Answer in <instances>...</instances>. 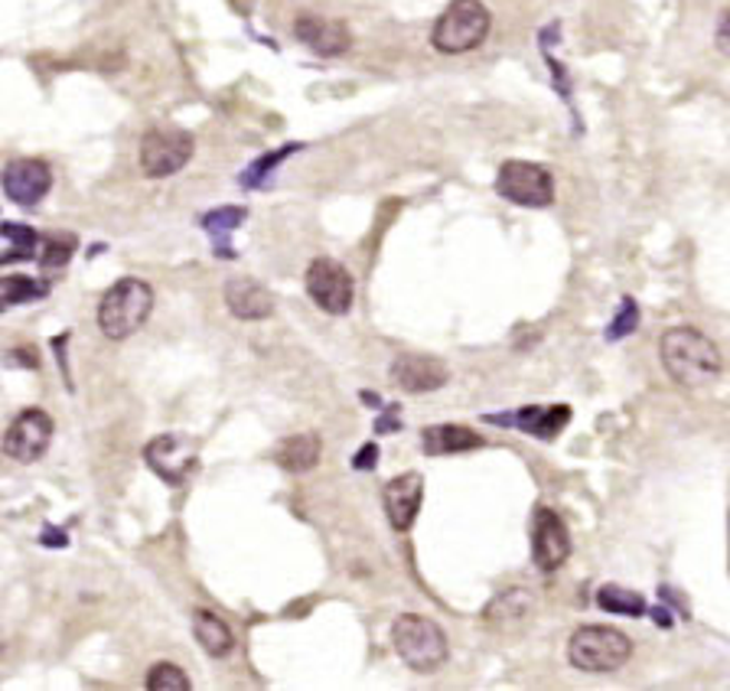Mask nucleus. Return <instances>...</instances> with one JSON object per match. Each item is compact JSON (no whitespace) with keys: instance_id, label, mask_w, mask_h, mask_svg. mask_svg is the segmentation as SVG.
I'll list each match as a JSON object with an SVG mask.
<instances>
[{"instance_id":"obj_1","label":"nucleus","mask_w":730,"mask_h":691,"mask_svg":"<svg viewBox=\"0 0 730 691\" xmlns=\"http://www.w3.org/2000/svg\"><path fill=\"white\" fill-rule=\"evenodd\" d=\"M659 356L669 378L682 388H704L724 369V356L714 339L694 326H672L659 343Z\"/></svg>"},{"instance_id":"obj_2","label":"nucleus","mask_w":730,"mask_h":691,"mask_svg":"<svg viewBox=\"0 0 730 691\" xmlns=\"http://www.w3.org/2000/svg\"><path fill=\"white\" fill-rule=\"evenodd\" d=\"M154 310V290L140 277H121L98 304V326L108 339H128Z\"/></svg>"},{"instance_id":"obj_3","label":"nucleus","mask_w":730,"mask_h":691,"mask_svg":"<svg viewBox=\"0 0 730 691\" xmlns=\"http://www.w3.org/2000/svg\"><path fill=\"white\" fill-rule=\"evenodd\" d=\"M633 655V640L616 626H581L568 640V659L578 672L610 675Z\"/></svg>"},{"instance_id":"obj_4","label":"nucleus","mask_w":730,"mask_h":691,"mask_svg":"<svg viewBox=\"0 0 730 691\" xmlns=\"http://www.w3.org/2000/svg\"><path fill=\"white\" fill-rule=\"evenodd\" d=\"M392 643L395 652L402 655V662L411 672L431 675L447 662V636L444 630L417 613H402L392 626Z\"/></svg>"},{"instance_id":"obj_5","label":"nucleus","mask_w":730,"mask_h":691,"mask_svg":"<svg viewBox=\"0 0 730 691\" xmlns=\"http://www.w3.org/2000/svg\"><path fill=\"white\" fill-rule=\"evenodd\" d=\"M493 17L483 7V0H454L434 23L431 30V43L437 52L460 56L470 49L483 47V40L490 37Z\"/></svg>"},{"instance_id":"obj_6","label":"nucleus","mask_w":730,"mask_h":691,"mask_svg":"<svg viewBox=\"0 0 730 691\" xmlns=\"http://www.w3.org/2000/svg\"><path fill=\"white\" fill-rule=\"evenodd\" d=\"M193 160V135L182 128H150L140 140V170L150 180L174 177Z\"/></svg>"},{"instance_id":"obj_7","label":"nucleus","mask_w":730,"mask_h":691,"mask_svg":"<svg viewBox=\"0 0 730 691\" xmlns=\"http://www.w3.org/2000/svg\"><path fill=\"white\" fill-rule=\"evenodd\" d=\"M496 193L502 199L525 206V209H545L554 203V180L545 167L529 160H505L496 177Z\"/></svg>"},{"instance_id":"obj_8","label":"nucleus","mask_w":730,"mask_h":691,"mask_svg":"<svg viewBox=\"0 0 730 691\" xmlns=\"http://www.w3.org/2000/svg\"><path fill=\"white\" fill-rule=\"evenodd\" d=\"M307 294H310V300L317 304L323 314L343 317V314H349V307H353L356 284H353V275H349L339 261L317 258V261H310V268H307Z\"/></svg>"},{"instance_id":"obj_9","label":"nucleus","mask_w":730,"mask_h":691,"mask_svg":"<svg viewBox=\"0 0 730 691\" xmlns=\"http://www.w3.org/2000/svg\"><path fill=\"white\" fill-rule=\"evenodd\" d=\"M52 417L43 408H27L13 417V424L3 434V454L13 457L17 463H37L49 451L52 441Z\"/></svg>"},{"instance_id":"obj_10","label":"nucleus","mask_w":730,"mask_h":691,"mask_svg":"<svg viewBox=\"0 0 730 691\" xmlns=\"http://www.w3.org/2000/svg\"><path fill=\"white\" fill-rule=\"evenodd\" d=\"M0 186L7 193L10 203L17 206H37L46 193L52 189V170L46 160L37 157H20V160H10L0 174Z\"/></svg>"},{"instance_id":"obj_11","label":"nucleus","mask_w":730,"mask_h":691,"mask_svg":"<svg viewBox=\"0 0 730 691\" xmlns=\"http://www.w3.org/2000/svg\"><path fill=\"white\" fill-rule=\"evenodd\" d=\"M532 557L542 571H558L571 557V532L554 509L542 506L532 519Z\"/></svg>"},{"instance_id":"obj_12","label":"nucleus","mask_w":730,"mask_h":691,"mask_svg":"<svg viewBox=\"0 0 730 691\" xmlns=\"http://www.w3.org/2000/svg\"><path fill=\"white\" fill-rule=\"evenodd\" d=\"M144 457L160 480H167L170 486H180L186 473L196 466V444H189L186 437H177V434H164L147 444Z\"/></svg>"},{"instance_id":"obj_13","label":"nucleus","mask_w":730,"mask_h":691,"mask_svg":"<svg viewBox=\"0 0 730 691\" xmlns=\"http://www.w3.org/2000/svg\"><path fill=\"white\" fill-rule=\"evenodd\" d=\"M382 503H385V515L392 522L395 532H411V525L417 522V512L424 503V480L421 473H402L395 476L385 493H382Z\"/></svg>"},{"instance_id":"obj_14","label":"nucleus","mask_w":730,"mask_h":691,"mask_svg":"<svg viewBox=\"0 0 730 691\" xmlns=\"http://www.w3.org/2000/svg\"><path fill=\"white\" fill-rule=\"evenodd\" d=\"M392 382L402 388V392H408V395H424V392H437V388H444L447 385V378H451V372L447 366L441 363V359H434V356H398L395 363H392Z\"/></svg>"},{"instance_id":"obj_15","label":"nucleus","mask_w":730,"mask_h":691,"mask_svg":"<svg viewBox=\"0 0 730 691\" xmlns=\"http://www.w3.org/2000/svg\"><path fill=\"white\" fill-rule=\"evenodd\" d=\"M294 33L317 56H343L353 47V33L343 20H326V17H314V13H300L294 23Z\"/></svg>"},{"instance_id":"obj_16","label":"nucleus","mask_w":730,"mask_h":691,"mask_svg":"<svg viewBox=\"0 0 730 691\" xmlns=\"http://www.w3.org/2000/svg\"><path fill=\"white\" fill-rule=\"evenodd\" d=\"M226 304L238 320H265L274 314V297L251 277H231L226 284Z\"/></svg>"},{"instance_id":"obj_17","label":"nucleus","mask_w":730,"mask_h":691,"mask_svg":"<svg viewBox=\"0 0 730 691\" xmlns=\"http://www.w3.org/2000/svg\"><path fill=\"white\" fill-rule=\"evenodd\" d=\"M486 421H490V424H512V427H519V431L535 434L539 441H551V437H558L561 427L571 421V408H568V405H554V408H519L515 415L509 417L486 415Z\"/></svg>"},{"instance_id":"obj_18","label":"nucleus","mask_w":730,"mask_h":691,"mask_svg":"<svg viewBox=\"0 0 730 691\" xmlns=\"http://www.w3.org/2000/svg\"><path fill=\"white\" fill-rule=\"evenodd\" d=\"M421 447L427 457H447V454H463V451L483 447V437L463 424H434L421 434Z\"/></svg>"},{"instance_id":"obj_19","label":"nucleus","mask_w":730,"mask_h":691,"mask_svg":"<svg viewBox=\"0 0 730 691\" xmlns=\"http://www.w3.org/2000/svg\"><path fill=\"white\" fill-rule=\"evenodd\" d=\"M535 610V598L532 591L525 588H512V591H502L500 598H493V603L483 610V620L493 626V630H509V626H519L532 616Z\"/></svg>"},{"instance_id":"obj_20","label":"nucleus","mask_w":730,"mask_h":691,"mask_svg":"<svg viewBox=\"0 0 730 691\" xmlns=\"http://www.w3.org/2000/svg\"><path fill=\"white\" fill-rule=\"evenodd\" d=\"M319 454H323V444H319L317 434H294V437H284L277 444L274 461L290 473H307L319 463Z\"/></svg>"},{"instance_id":"obj_21","label":"nucleus","mask_w":730,"mask_h":691,"mask_svg":"<svg viewBox=\"0 0 730 691\" xmlns=\"http://www.w3.org/2000/svg\"><path fill=\"white\" fill-rule=\"evenodd\" d=\"M193 636L209 655H228L235 645L228 623L213 610H193Z\"/></svg>"},{"instance_id":"obj_22","label":"nucleus","mask_w":730,"mask_h":691,"mask_svg":"<svg viewBox=\"0 0 730 691\" xmlns=\"http://www.w3.org/2000/svg\"><path fill=\"white\" fill-rule=\"evenodd\" d=\"M241 223H245V209H238V206L216 209V213H209V216L203 219V226L209 231V238L216 241V248H219L223 258H235V251H231V245H228V235L238 229Z\"/></svg>"},{"instance_id":"obj_23","label":"nucleus","mask_w":730,"mask_h":691,"mask_svg":"<svg viewBox=\"0 0 730 691\" xmlns=\"http://www.w3.org/2000/svg\"><path fill=\"white\" fill-rule=\"evenodd\" d=\"M596 603L606 610V613H623V616H642L645 613V600L637 591H627L620 584H603L596 591Z\"/></svg>"},{"instance_id":"obj_24","label":"nucleus","mask_w":730,"mask_h":691,"mask_svg":"<svg viewBox=\"0 0 730 691\" xmlns=\"http://www.w3.org/2000/svg\"><path fill=\"white\" fill-rule=\"evenodd\" d=\"M0 235H7V238L13 241V248H10L7 255H0V265L33 258V251H37V231L27 229V226H17V223H7V226L0 229Z\"/></svg>"},{"instance_id":"obj_25","label":"nucleus","mask_w":730,"mask_h":691,"mask_svg":"<svg viewBox=\"0 0 730 691\" xmlns=\"http://www.w3.org/2000/svg\"><path fill=\"white\" fill-rule=\"evenodd\" d=\"M43 284H33L30 277H3V280H0V310H7L10 304H23V300L43 297Z\"/></svg>"},{"instance_id":"obj_26","label":"nucleus","mask_w":730,"mask_h":691,"mask_svg":"<svg viewBox=\"0 0 730 691\" xmlns=\"http://www.w3.org/2000/svg\"><path fill=\"white\" fill-rule=\"evenodd\" d=\"M147 691H189V679L180 665L174 662H157L147 672Z\"/></svg>"},{"instance_id":"obj_27","label":"nucleus","mask_w":730,"mask_h":691,"mask_svg":"<svg viewBox=\"0 0 730 691\" xmlns=\"http://www.w3.org/2000/svg\"><path fill=\"white\" fill-rule=\"evenodd\" d=\"M294 150H300V144H287V147H280V150H274V154H268V157H262L258 164H251L248 170H245V177H241V184L245 186H262L268 177H272V170L284 160V157H290Z\"/></svg>"},{"instance_id":"obj_28","label":"nucleus","mask_w":730,"mask_h":691,"mask_svg":"<svg viewBox=\"0 0 730 691\" xmlns=\"http://www.w3.org/2000/svg\"><path fill=\"white\" fill-rule=\"evenodd\" d=\"M76 251V238L69 235H59V238H49L46 241V255H43V268H62L69 261V255Z\"/></svg>"},{"instance_id":"obj_29","label":"nucleus","mask_w":730,"mask_h":691,"mask_svg":"<svg viewBox=\"0 0 730 691\" xmlns=\"http://www.w3.org/2000/svg\"><path fill=\"white\" fill-rule=\"evenodd\" d=\"M639 326V307L633 300H623V307H620V317L610 323V329H606V336L610 339H623L627 333H633Z\"/></svg>"},{"instance_id":"obj_30","label":"nucleus","mask_w":730,"mask_h":691,"mask_svg":"<svg viewBox=\"0 0 730 691\" xmlns=\"http://www.w3.org/2000/svg\"><path fill=\"white\" fill-rule=\"evenodd\" d=\"M714 43H718V49L724 52V56H730V10L721 17V23H718V33H714Z\"/></svg>"},{"instance_id":"obj_31","label":"nucleus","mask_w":730,"mask_h":691,"mask_svg":"<svg viewBox=\"0 0 730 691\" xmlns=\"http://www.w3.org/2000/svg\"><path fill=\"white\" fill-rule=\"evenodd\" d=\"M378 461V447L375 444H365L363 451L356 454V470H372Z\"/></svg>"},{"instance_id":"obj_32","label":"nucleus","mask_w":730,"mask_h":691,"mask_svg":"<svg viewBox=\"0 0 730 691\" xmlns=\"http://www.w3.org/2000/svg\"><path fill=\"white\" fill-rule=\"evenodd\" d=\"M0 655H3V640H0Z\"/></svg>"}]
</instances>
